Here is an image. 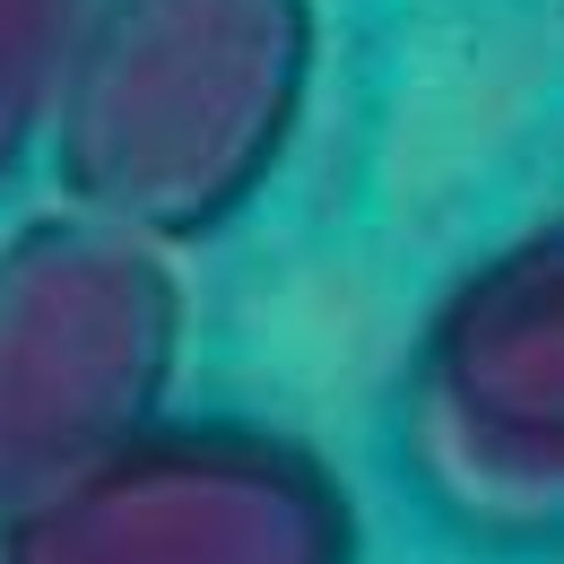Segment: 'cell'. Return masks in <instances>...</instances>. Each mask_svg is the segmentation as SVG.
<instances>
[{
	"label": "cell",
	"instance_id": "3",
	"mask_svg": "<svg viewBox=\"0 0 564 564\" xmlns=\"http://www.w3.org/2000/svg\"><path fill=\"white\" fill-rule=\"evenodd\" d=\"M183 365L174 252L87 209L0 243V512L165 425Z\"/></svg>",
	"mask_w": 564,
	"mask_h": 564
},
{
	"label": "cell",
	"instance_id": "4",
	"mask_svg": "<svg viewBox=\"0 0 564 564\" xmlns=\"http://www.w3.org/2000/svg\"><path fill=\"white\" fill-rule=\"evenodd\" d=\"M0 564H365L322 452L279 425H148L0 512Z\"/></svg>",
	"mask_w": 564,
	"mask_h": 564
},
{
	"label": "cell",
	"instance_id": "1",
	"mask_svg": "<svg viewBox=\"0 0 564 564\" xmlns=\"http://www.w3.org/2000/svg\"><path fill=\"white\" fill-rule=\"evenodd\" d=\"M313 0H96L53 113L70 209L209 243L261 200L313 96Z\"/></svg>",
	"mask_w": 564,
	"mask_h": 564
},
{
	"label": "cell",
	"instance_id": "5",
	"mask_svg": "<svg viewBox=\"0 0 564 564\" xmlns=\"http://www.w3.org/2000/svg\"><path fill=\"white\" fill-rule=\"evenodd\" d=\"M87 9L96 0H0V183L26 165V148H53Z\"/></svg>",
	"mask_w": 564,
	"mask_h": 564
},
{
	"label": "cell",
	"instance_id": "2",
	"mask_svg": "<svg viewBox=\"0 0 564 564\" xmlns=\"http://www.w3.org/2000/svg\"><path fill=\"white\" fill-rule=\"evenodd\" d=\"M400 460L478 547H564V217L512 235L425 313Z\"/></svg>",
	"mask_w": 564,
	"mask_h": 564
}]
</instances>
